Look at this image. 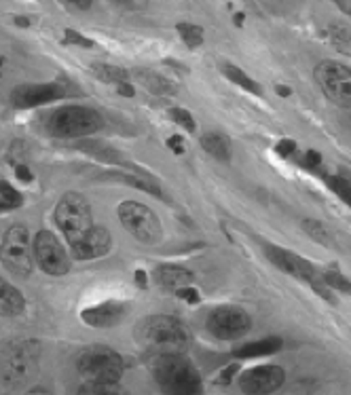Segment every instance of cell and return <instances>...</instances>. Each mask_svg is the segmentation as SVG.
Returning a JSON list of instances; mask_svg holds the SVG:
<instances>
[{
  "label": "cell",
  "mask_w": 351,
  "mask_h": 395,
  "mask_svg": "<svg viewBox=\"0 0 351 395\" xmlns=\"http://www.w3.org/2000/svg\"><path fill=\"white\" fill-rule=\"evenodd\" d=\"M56 222L70 245L79 243L93 229L91 207L85 201V197L76 193L62 197V201L56 207Z\"/></svg>",
  "instance_id": "7"
},
{
  "label": "cell",
  "mask_w": 351,
  "mask_h": 395,
  "mask_svg": "<svg viewBox=\"0 0 351 395\" xmlns=\"http://www.w3.org/2000/svg\"><path fill=\"white\" fill-rule=\"evenodd\" d=\"M79 393L83 395H115L119 393V382H85Z\"/></svg>",
  "instance_id": "30"
},
{
  "label": "cell",
  "mask_w": 351,
  "mask_h": 395,
  "mask_svg": "<svg viewBox=\"0 0 351 395\" xmlns=\"http://www.w3.org/2000/svg\"><path fill=\"white\" fill-rule=\"evenodd\" d=\"M119 220L123 224V229L129 231L140 243L155 245L161 241V222L153 213V209L138 203V201H123L117 209Z\"/></svg>",
  "instance_id": "8"
},
{
  "label": "cell",
  "mask_w": 351,
  "mask_h": 395,
  "mask_svg": "<svg viewBox=\"0 0 351 395\" xmlns=\"http://www.w3.org/2000/svg\"><path fill=\"white\" fill-rule=\"evenodd\" d=\"M119 93H121V95H127V97H131V95H133L136 91H133V87H131V85H127V83H121V85H119Z\"/></svg>",
  "instance_id": "43"
},
{
  "label": "cell",
  "mask_w": 351,
  "mask_h": 395,
  "mask_svg": "<svg viewBox=\"0 0 351 395\" xmlns=\"http://www.w3.org/2000/svg\"><path fill=\"white\" fill-rule=\"evenodd\" d=\"M140 79L144 81V85L150 91L157 93V95H170V93L176 91V87L168 79H163L161 74H157V72H140Z\"/></svg>",
  "instance_id": "24"
},
{
  "label": "cell",
  "mask_w": 351,
  "mask_h": 395,
  "mask_svg": "<svg viewBox=\"0 0 351 395\" xmlns=\"http://www.w3.org/2000/svg\"><path fill=\"white\" fill-rule=\"evenodd\" d=\"M281 349V338L269 336V338H261V341L254 343H245L241 347H237L233 351L235 357L239 360H254V357H265V355H273L275 351Z\"/></svg>",
  "instance_id": "18"
},
{
  "label": "cell",
  "mask_w": 351,
  "mask_h": 395,
  "mask_svg": "<svg viewBox=\"0 0 351 395\" xmlns=\"http://www.w3.org/2000/svg\"><path fill=\"white\" fill-rule=\"evenodd\" d=\"M0 64H3V60H0Z\"/></svg>",
  "instance_id": "47"
},
{
  "label": "cell",
  "mask_w": 351,
  "mask_h": 395,
  "mask_svg": "<svg viewBox=\"0 0 351 395\" xmlns=\"http://www.w3.org/2000/svg\"><path fill=\"white\" fill-rule=\"evenodd\" d=\"M286 380V372L279 366H259L241 372L239 376V389L243 393H273L277 391Z\"/></svg>",
  "instance_id": "14"
},
{
  "label": "cell",
  "mask_w": 351,
  "mask_h": 395,
  "mask_svg": "<svg viewBox=\"0 0 351 395\" xmlns=\"http://www.w3.org/2000/svg\"><path fill=\"white\" fill-rule=\"evenodd\" d=\"M320 163H322V154H320L318 150H309V152L305 154V159L300 161V165H303L305 169H318Z\"/></svg>",
  "instance_id": "35"
},
{
  "label": "cell",
  "mask_w": 351,
  "mask_h": 395,
  "mask_svg": "<svg viewBox=\"0 0 351 395\" xmlns=\"http://www.w3.org/2000/svg\"><path fill=\"white\" fill-rule=\"evenodd\" d=\"M104 125L102 117L95 110L87 106H64L58 108L51 119L47 123V129L54 138L62 140H72V138H83L99 131Z\"/></svg>",
  "instance_id": "3"
},
{
  "label": "cell",
  "mask_w": 351,
  "mask_h": 395,
  "mask_svg": "<svg viewBox=\"0 0 351 395\" xmlns=\"http://www.w3.org/2000/svg\"><path fill=\"white\" fill-rule=\"evenodd\" d=\"M170 117H172L174 123H178L180 127H184L188 134H195L197 125H195L193 115H190L188 110H184V108H172V110H170Z\"/></svg>",
  "instance_id": "31"
},
{
  "label": "cell",
  "mask_w": 351,
  "mask_h": 395,
  "mask_svg": "<svg viewBox=\"0 0 351 395\" xmlns=\"http://www.w3.org/2000/svg\"><path fill=\"white\" fill-rule=\"evenodd\" d=\"M176 296L182 298V300H186L188 305H199V303H202V296H199V292H197L195 288H190V286L178 288V290H176Z\"/></svg>",
  "instance_id": "33"
},
{
  "label": "cell",
  "mask_w": 351,
  "mask_h": 395,
  "mask_svg": "<svg viewBox=\"0 0 351 395\" xmlns=\"http://www.w3.org/2000/svg\"><path fill=\"white\" fill-rule=\"evenodd\" d=\"M168 148L176 154H184V144H182V136H172L168 138Z\"/></svg>",
  "instance_id": "37"
},
{
  "label": "cell",
  "mask_w": 351,
  "mask_h": 395,
  "mask_svg": "<svg viewBox=\"0 0 351 395\" xmlns=\"http://www.w3.org/2000/svg\"><path fill=\"white\" fill-rule=\"evenodd\" d=\"M15 174H17V178H19L22 182H32V174H30V169H28V167L19 165V167L15 169Z\"/></svg>",
  "instance_id": "39"
},
{
  "label": "cell",
  "mask_w": 351,
  "mask_h": 395,
  "mask_svg": "<svg viewBox=\"0 0 351 395\" xmlns=\"http://www.w3.org/2000/svg\"><path fill=\"white\" fill-rule=\"evenodd\" d=\"M233 372H237V366H231V368H227V370H222V374L216 378V382L218 385H229L231 382V376H233Z\"/></svg>",
  "instance_id": "38"
},
{
  "label": "cell",
  "mask_w": 351,
  "mask_h": 395,
  "mask_svg": "<svg viewBox=\"0 0 351 395\" xmlns=\"http://www.w3.org/2000/svg\"><path fill=\"white\" fill-rule=\"evenodd\" d=\"M64 34H66V42H70V45H79V47H91V45H93L89 38L81 36V34L74 32V30H66Z\"/></svg>",
  "instance_id": "36"
},
{
  "label": "cell",
  "mask_w": 351,
  "mask_h": 395,
  "mask_svg": "<svg viewBox=\"0 0 351 395\" xmlns=\"http://www.w3.org/2000/svg\"><path fill=\"white\" fill-rule=\"evenodd\" d=\"M66 3H68V5H74V7H79V9H89L93 0H66Z\"/></svg>",
  "instance_id": "42"
},
{
  "label": "cell",
  "mask_w": 351,
  "mask_h": 395,
  "mask_svg": "<svg viewBox=\"0 0 351 395\" xmlns=\"http://www.w3.org/2000/svg\"><path fill=\"white\" fill-rule=\"evenodd\" d=\"M127 315V307L117 300L89 307L81 313V319L91 328H113Z\"/></svg>",
  "instance_id": "16"
},
{
  "label": "cell",
  "mask_w": 351,
  "mask_h": 395,
  "mask_svg": "<svg viewBox=\"0 0 351 395\" xmlns=\"http://www.w3.org/2000/svg\"><path fill=\"white\" fill-rule=\"evenodd\" d=\"M148 368L165 393L193 395L202 393V378L193 362L182 353H157L148 355Z\"/></svg>",
  "instance_id": "2"
},
{
  "label": "cell",
  "mask_w": 351,
  "mask_h": 395,
  "mask_svg": "<svg viewBox=\"0 0 351 395\" xmlns=\"http://www.w3.org/2000/svg\"><path fill=\"white\" fill-rule=\"evenodd\" d=\"M24 205V195L9 182H0V213L13 211Z\"/></svg>",
  "instance_id": "23"
},
{
  "label": "cell",
  "mask_w": 351,
  "mask_h": 395,
  "mask_svg": "<svg viewBox=\"0 0 351 395\" xmlns=\"http://www.w3.org/2000/svg\"><path fill=\"white\" fill-rule=\"evenodd\" d=\"M243 17H245L243 13H235V19H233L235 26H243Z\"/></svg>",
  "instance_id": "45"
},
{
  "label": "cell",
  "mask_w": 351,
  "mask_h": 395,
  "mask_svg": "<svg viewBox=\"0 0 351 395\" xmlns=\"http://www.w3.org/2000/svg\"><path fill=\"white\" fill-rule=\"evenodd\" d=\"M180 38L184 40V45L188 49H197V47H202L204 45V30L199 28V26H193V24H178L176 26Z\"/></svg>",
  "instance_id": "25"
},
{
  "label": "cell",
  "mask_w": 351,
  "mask_h": 395,
  "mask_svg": "<svg viewBox=\"0 0 351 395\" xmlns=\"http://www.w3.org/2000/svg\"><path fill=\"white\" fill-rule=\"evenodd\" d=\"M157 281L163 288H184L193 284V273L178 264H161L157 268Z\"/></svg>",
  "instance_id": "19"
},
{
  "label": "cell",
  "mask_w": 351,
  "mask_h": 395,
  "mask_svg": "<svg viewBox=\"0 0 351 395\" xmlns=\"http://www.w3.org/2000/svg\"><path fill=\"white\" fill-rule=\"evenodd\" d=\"M113 241H111V233L104 231L102 227H93L79 243L70 245L72 248V256L76 260H91V258H99L108 254Z\"/></svg>",
  "instance_id": "15"
},
{
  "label": "cell",
  "mask_w": 351,
  "mask_h": 395,
  "mask_svg": "<svg viewBox=\"0 0 351 395\" xmlns=\"http://www.w3.org/2000/svg\"><path fill=\"white\" fill-rule=\"evenodd\" d=\"M275 91H277V93H279L281 97H288V95L292 93V91H290L288 87H284V85H277V87H275Z\"/></svg>",
  "instance_id": "44"
},
{
  "label": "cell",
  "mask_w": 351,
  "mask_h": 395,
  "mask_svg": "<svg viewBox=\"0 0 351 395\" xmlns=\"http://www.w3.org/2000/svg\"><path fill=\"white\" fill-rule=\"evenodd\" d=\"M136 284H138V288H146L148 286V279H146V273L144 271H136Z\"/></svg>",
  "instance_id": "41"
},
{
  "label": "cell",
  "mask_w": 351,
  "mask_h": 395,
  "mask_svg": "<svg viewBox=\"0 0 351 395\" xmlns=\"http://www.w3.org/2000/svg\"><path fill=\"white\" fill-rule=\"evenodd\" d=\"M250 328H252V319L239 307H218L208 317V330L218 341L243 338Z\"/></svg>",
  "instance_id": "11"
},
{
  "label": "cell",
  "mask_w": 351,
  "mask_h": 395,
  "mask_svg": "<svg viewBox=\"0 0 351 395\" xmlns=\"http://www.w3.org/2000/svg\"><path fill=\"white\" fill-rule=\"evenodd\" d=\"M40 349L32 341H17L7 345L0 351V378L9 387H22L26 385L38 364Z\"/></svg>",
  "instance_id": "4"
},
{
  "label": "cell",
  "mask_w": 351,
  "mask_h": 395,
  "mask_svg": "<svg viewBox=\"0 0 351 395\" xmlns=\"http://www.w3.org/2000/svg\"><path fill=\"white\" fill-rule=\"evenodd\" d=\"M3 266L17 279H26L32 273V245L26 227H11L0 245Z\"/></svg>",
  "instance_id": "9"
},
{
  "label": "cell",
  "mask_w": 351,
  "mask_h": 395,
  "mask_svg": "<svg viewBox=\"0 0 351 395\" xmlns=\"http://www.w3.org/2000/svg\"><path fill=\"white\" fill-rule=\"evenodd\" d=\"M76 370L87 382H119L123 376V360L115 349L93 345L79 353Z\"/></svg>",
  "instance_id": "5"
},
{
  "label": "cell",
  "mask_w": 351,
  "mask_h": 395,
  "mask_svg": "<svg viewBox=\"0 0 351 395\" xmlns=\"http://www.w3.org/2000/svg\"><path fill=\"white\" fill-rule=\"evenodd\" d=\"M222 74H225L229 81H233L237 87H241V89H245V91H250V93H254V95H263V89L259 87V83H254L241 68H237V66H233V64H225V66H222Z\"/></svg>",
  "instance_id": "21"
},
{
  "label": "cell",
  "mask_w": 351,
  "mask_h": 395,
  "mask_svg": "<svg viewBox=\"0 0 351 395\" xmlns=\"http://www.w3.org/2000/svg\"><path fill=\"white\" fill-rule=\"evenodd\" d=\"M326 184H328V188H330L341 201H345V203L351 207V184H349L345 178H338V176H326Z\"/></svg>",
  "instance_id": "28"
},
{
  "label": "cell",
  "mask_w": 351,
  "mask_h": 395,
  "mask_svg": "<svg viewBox=\"0 0 351 395\" xmlns=\"http://www.w3.org/2000/svg\"><path fill=\"white\" fill-rule=\"evenodd\" d=\"M324 284H326L330 290H338V292L351 294V281H349L345 275H341L336 268H332V271H328V273L324 275Z\"/></svg>",
  "instance_id": "29"
},
{
  "label": "cell",
  "mask_w": 351,
  "mask_h": 395,
  "mask_svg": "<svg viewBox=\"0 0 351 395\" xmlns=\"http://www.w3.org/2000/svg\"><path fill=\"white\" fill-rule=\"evenodd\" d=\"M115 3H119V5H125V3H131V0H115Z\"/></svg>",
  "instance_id": "46"
},
{
  "label": "cell",
  "mask_w": 351,
  "mask_h": 395,
  "mask_svg": "<svg viewBox=\"0 0 351 395\" xmlns=\"http://www.w3.org/2000/svg\"><path fill=\"white\" fill-rule=\"evenodd\" d=\"M93 72H95L99 79H102V81H106V83H117V85H121V83L127 81V72H125L123 68H117V66L95 64V66H93Z\"/></svg>",
  "instance_id": "26"
},
{
  "label": "cell",
  "mask_w": 351,
  "mask_h": 395,
  "mask_svg": "<svg viewBox=\"0 0 351 395\" xmlns=\"http://www.w3.org/2000/svg\"><path fill=\"white\" fill-rule=\"evenodd\" d=\"M26 309V300L17 288L0 277V315L3 317H17Z\"/></svg>",
  "instance_id": "17"
},
{
  "label": "cell",
  "mask_w": 351,
  "mask_h": 395,
  "mask_svg": "<svg viewBox=\"0 0 351 395\" xmlns=\"http://www.w3.org/2000/svg\"><path fill=\"white\" fill-rule=\"evenodd\" d=\"M328 38L334 45L336 51L351 55V28L345 24H330L328 26Z\"/></svg>",
  "instance_id": "22"
},
{
  "label": "cell",
  "mask_w": 351,
  "mask_h": 395,
  "mask_svg": "<svg viewBox=\"0 0 351 395\" xmlns=\"http://www.w3.org/2000/svg\"><path fill=\"white\" fill-rule=\"evenodd\" d=\"M313 79L320 91L336 106L351 108V68L341 62H322L318 64Z\"/></svg>",
  "instance_id": "10"
},
{
  "label": "cell",
  "mask_w": 351,
  "mask_h": 395,
  "mask_svg": "<svg viewBox=\"0 0 351 395\" xmlns=\"http://www.w3.org/2000/svg\"><path fill=\"white\" fill-rule=\"evenodd\" d=\"M136 343L146 355L184 353L190 343L188 328L170 315H150L136 325Z\"/></svg>",
  "instance_id": "1"
},
{
  "label": "cell",
  "mask_w": 351,
  "mask_h": 395,
  "mask_svg": "<svg viewBox=\"0 0 351 395\" xmlns=\"http://www.w3.org/2000/svg\"><path fill=\"white\" fill-rule=\"evenodd\" d=\"M334 3H336V7H338L345 15L351 17V0H334Z\"/></svg>",
  "instance_id": "40"
},
{
  "label": "cell",
  "mask_w": 351,
  "mask_h": 395,
  "mask_svg": "<svg viewBox=\"0 0 351 395\" xmlns=\"http://www.w3.org/2000/svg\"><path fill=\"white\" fill-rule=\"evenodd\" d=\"M113 180H119V182H125V184H129V186H133V188H138V191H146V193H150V195H155V197H161V191L159 188H155L153 184H148L146 180H140V178H136V176H111Z\"/></svg>",
  "instance_id": "32"
},
{
  "label": "cell",
  "mask_w": 351,
  "mask_h": 395,
  "mask_svg": "<svg viewBox=\"0 0 351 395\" xmlns=\"http://www.w3.org/2000/svg\"><path fill=\"white\" fill-rule=\"evenodd\" d=\"M303 229H305V233H307L309 237H313V239L320 241L322 245H332L330 233H328V229L324 227L322 222H318V220H305V222H303Z\"/></svg>",
  "instance_id": "27"
},
{
  "label": "cell",
  "mask_w": 351,
  "mask_h": 395,
  "mask_svg": "<svg viewBox=\"0 0 351 395\" xmlns=\"http://www.w3.org/2000/svg\"><path fill=\"white\" fill-rule=\"evenodd\" d=\"M265 256L279 271H284L286 275H292V277H296L300 281H305V284H309L324 300H330L332 305L336 303L334 296H332V292H330V288L324 284V277L305 258H300L298 254H294L290 250H284V248H277V245H265Z\"/></svg>",
  "instance_id": "6"
},
{
  "label": "cell",
  "mask_w": 351,
  "mask_h": 395,
  "mask_svg": "<svg viewBox=\"0 0 351 395\" xmlns=\"http://www.w3.org/2000/svg\"><path fill=\"white\" fill-rule=\"evenodd\" d=\"M66 95H68V89L62 83H40V85L32 83V85L15 87V91L11 93V102L15 108H36Z\"/></svg>",
  "instance_id": "13"
},
{
  "label": "cell",
  "mask_w": 351,
  "mask_h": 395,
  "mask_svg": "<svg viewBox=\"0 0 351 395\" xmlns=\"http://www.w3.org/2000/svg\"><path fill=\"white\" fill-rule=\"evenodd\" d=\"M202 146H204V150L208 154L216 156L218 161H229L231 159V142H229L227 136H222L218 131L202 136Z\"/></svg>",
  "instance_id": "20"
},
{
  "label": "cell",
  "mask_w": 351,
  "mask_h": 395,
  "mask_svg": "<svg viewBox=\"0 0 351 395\" xmlns=\"http://www.w3.org/2000/svg\"><path fill=\"white\" fill-rule=\"evenodd\" d=\"M275 152H277L279 156L288 159L290 154H294V152H296V144H294L292 140L284 138V140H279V142H277V146H275Z\"/></svg>",
  "instance_id": "34"
},
{
  "label": "cell",
  "mask_w": 351,
  "mask_h": 395,
  "mask_svg": "<svg viewBox=\"0 0 351 395\" xmlns=\"http://www.w3.org/2000/svg\"><path fill=\"white\" fill-rule=\"evenodd\" d=\"M34 256L47 275H66L70 271V258L58 237L49 231H40L34 239Z\"/></svg>",
  "instance_id": "12"
}]
</instances>
